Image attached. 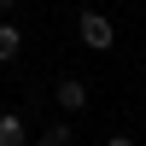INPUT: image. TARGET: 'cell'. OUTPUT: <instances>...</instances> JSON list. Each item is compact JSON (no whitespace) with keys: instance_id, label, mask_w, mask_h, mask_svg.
Masks as SVG:
<instances>
[{"instance_id":"cell-1","label":"cell","mask_w":146,"mask_h":146,"mask_svg":"<svg viewBox=\"0 0 146 146\" xmlns=\"http://www.w3.org/2000/svg\"><path fill=\"white\" fill-rule=\"evenodd\" d=\"M76 35H82V47H94V53H105V47L117 41V29H111L105 12H82V18H76Z\"/></svg>"},{"instance_id":"cell-2","label":"cell","mask_w":146,"mask_h":146,"mask_svg":"<svg viewBox=\"0 0 146 146\" xmlns=\"http://www.w3.org/2000/svg\"><path fill=\"white\" fill-rule=\"evenodd\" d=\"M53 100H58V111H70V117L88 111V82H82V76H64V82L53 88Z\"/></svg>"},{"instance_id":"cell-3","label":"cell","mask_w":146,"mask_h":146,"mask_svg":"<svg viewBox=\"0 0 146 146\" xmlns=\"http://www.w3.org/2000/svg\"><path fill=\"white\" fill-rule=\"evenodd\" d=\"M23 140H29V123L18 111H0V146H23Z\"/></svg>"},{"instance_id":"cell-4","label":"cell","mask_w":146,"mask_h":146,"mask_svg":"<svg viewBox=\"0 0 146 146\" xmlns=\"http://www.w3.org/2000/svg\"><path fill=\"white\" fill-rule=\"evenodd\" d=\"M18 53H23V29L18 23H0V64H12Z\"/></svg>"},{"instance_id":"cell-5","label":"cell","mask_w":146,"mask_h":146,"mask_svg":"<svg viewBox=\"0 0 146 146\" xmlns=\"http://www.w3.org/2000/svg\"><path fill=\"white\" fill-rule=\"evenodd\" d=\"M41 146H70V123H53V129H41Z\"/></svg>"},{"instance_id":"cell-6","label":"cell","mask_w":146,"mask_h":146,"mask_svg":"<svg viewBox=\"0 0 146 146\" xmlns=\"http://www.w3.org/2000/svg\"><path fill=\"white\" fill-rule=\"evenodd\" d=\"M105 146H135V140H129V135H111V140H105Z\"/></svg>"},{"instance_id":"cell-7","label":"cell","mask_w":146,"mask_h":146,"mask_svg":"<svg viewBox=\"0 0 146 146\" xmlns=\"http://www.w3.org/2000/svg\"><path fill=\"white\" fill-rule=\"evenodd\" d=\"M12 6H18V0H0V12H12Z\"/></svg>"}]
</instances>
